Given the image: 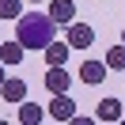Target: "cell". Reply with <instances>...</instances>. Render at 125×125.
<instances>
[{
  "mask_svg": "<svg viewBox=\"0 0 125 125\" xmlns=\"http://www.w3.org/2000/svg\"><path fill=\"white\" fill-rule=\"evenodd\" d=\"M121 99H110V95H106V99H99V106H95V121H121Z\"/></svg>",
  "mask_w": 125,
  "mask_h": 125,
  "instance_id": "cell-8",
  "label": "cell"
},
{
  "mask_svg": "<svg viewBox=\"0 0 125 125\" xmlns=\"http://www.w3.org/2000/svg\"><path fill=\"white\" fill-rule=\"evenodd\" d=\"M23 15V0H0V19H19Z\"/></svg>",
  "mask_w": 125,
  "mask_h": 125,
  "instance_id": "cell-13",
  "label": "cell"
},
{
  "mask_svg": "<svg viewBox=\"0 0 125 125\" xmlns=\"http://www.w3.org/2000/svg\"><path fill=\"white\" fill-rule=\"evenodd\" d=\"M4 80H8V72H4V61H0V83H4Z\"/></svg>",
  "mask_w": 125,
  "mask_h": 125,
  "instance_id": "cell-14",
  "label": "cell"
},
{
  "mask_svg": "<svg viewBox=\"0 0 125 125\" xmlns=\"http://www.w3.org/2000/svg\"><path fill=\"white\" fill-rule=\"evenodd\" d=\"M34 4H38V0H34Z\"/></svg>",
  "mask_w": 125,
  "mask_h": 125,
  "instance_id": "cell-16",
  "label": "cell"
},
{
  "mask_svg": "<svg viewBox=\"0 0 125 125\" xmlns=\"http://www.w3.org/2000/svg\"><path fill=\"white\" fill-rule=\"evenodd\" d=\"M57 34V23L42 11H31V15H19L15 19V42L23 49H46Z\"/></svg>",
  "mask_w": 125,
  "mask_h": 125,
  "instance_id": "cell-1",
  "label": "cell"
},
{
  "mask_svg": "<svg viewBox=\"0 0 125 125\" xmlns=\"http://www.w3.org/2000/svg\"><path fill=\"white\" fill-rule=\"evenodd\" d=\"M0 99H4V102H11V106H19V102L27 99V80L8 76L4 83H0Z\"/></svg>",
  "mask_w": 125,
  "mask_h": 125,
  "instance_id": "cell-5",
  "label": "cell"
},
{
  "mask_svg": "<svg viewBox=\"0 0 125 125\" xmlns=\"http://www.w3.org/2000/svg\"><path fill=\"white\" fill-rule=\"evenodd\" d=\"M42 53H46V64H64L68 53H72V46H68V42H49Z\"/></svg>",
  "mask_w": 125,
  "mask_h": 125,
  "instance_id": "cell-11",
  "label": "cell"
},
{
  "mask_svg": "<svg viewBox=\"0 0 125 125\" xmlns=\"http://www.w3.org/2000/svg\"><path fill=\"white\" fill-rule=\"evenodd\" d=\"M64 42H68L72 49H91V42H95V27H91V23H76V19H72L68 31H64Z\"/></svg>",
  "mask_w": 125,
  "mask_h": 125,
  "instance_id": "cell-2",
  "label": "cell"
},
{
  "mask_svg": "<svg viewBox=\"0 0 125 125\" xmlns=\"http://www.w3.org/2000/svg\"><path fill=\"white\" fill-rule=\"evenodd\" d=\"M49 19H53L57 27H68L72 19H76V0H49Z\"/></svg>",
  "mask_w": 125,
  "mask_h": 125,
  "instance_id": "cell-4",
  "label": "cell"
},
{
  "mask_svg": "<svg viewBox=\"0 0 125 125\" xmlns=\"http://www.w3.org/2000/svg\"><path fill=\"white\" fill-rule=\"evenodd\" d=\"M102 61H106V68H114V72H125V42H117V46H110Z\"/></svg>",
  "mask_w": 125,
  "mask_h": 125,
  "instance_id": "cell-12",
  "label": "cell"
},
{
  "mask_svg": "<svg viewBox=\"0 0 125 125\" xmlns=\"http://www.w3.org/2000/svg\"><path fill=\"white\" fill-rule=\"evenodd\" d=\"M46 114L53 117V121H64V125H68V117L76 114V102H72V95H68V91H61V95H53V102H49V106H46Z\"/></svg>",
  "mask_w": 125,
  "mask_h": 125,
  "instance_id": "cell-3",
  "label": "cell"
},
{
  "mask_svg": "<svg viewBox=\"0 0 125 125\" xmlns=\"http://www.w3.org/2000/svg\"><path fill=\"white\" fill-rule=\"evenodd\" d=\"M23 57H27V49L19 46L15 38H11V42H0V61H4V64H23Z\"/></svg>",
  "mask_w": 125,
  "mask_h": 125,
  "instance_id": "cell-10",
  "label": "cell"
},
{
  "mask_svg": "<svg viewBox=\"0 0 125 125\" xmlns=\"http://www.w3.org/2000/svg\"><path fill=\"white\" fill-rule=\"evenodd\" d=\"M121 42H125V31H121Z\"/></svg>",
  "mask_w": 125,
  "mask_h": 125,
  "instance_id": "cell-15",
  "label": "cell"
},
{
  "mask_svg": "<svg viewBox=\"0 0 125 125\" xmlns=\"http://www.w3.org/2000/svg\"><path fill=\"white\" fill-rule=\"evenodd\" d=\"M42 83L49 87V95H61V91H68L72 76L64 72V64H49V72H46V80H42Z\"/></svg>",
  "mask_w": 125,
  "mask_h": 125,
  "instance_id": "cell-7",
  "label": "cell"
},
{
  "mask_svg": "<svg viewBox=\"0 0 125 125\" xmlns=\"http://www.w3.org/2000/svg\"><path fill=\"white\" fill-rule=\"evenodd\" d=\"M42 117H46V110H42L38 102H27V99L19 102V114H15V121H19V125H38Z\"/></svg>",
  "mask_w": 125,
  "mask_h": 125,
  "instance_id": "cell-9",
  "label": "cell"
},
{
  "mask_svg": "<svg viewBox=\"0 0 125 125\" xmlns=\"http://www.w3.org/2000/svg\"><path fill=\"white\" fill-rule=\"evenodd\" d=\"M106 61H91V57H87L83 64H80V83H87V87H95V83H102V80H106Z\"/></svg>",
  "mask_w": 125,
  "mask_h": 125,
  "instance_id": "cell-6",
  "label": "cell"
}]
</instances>
